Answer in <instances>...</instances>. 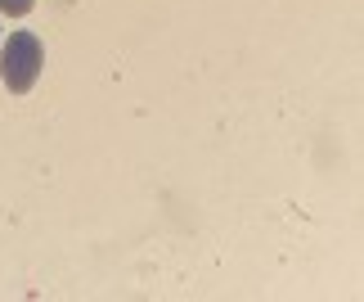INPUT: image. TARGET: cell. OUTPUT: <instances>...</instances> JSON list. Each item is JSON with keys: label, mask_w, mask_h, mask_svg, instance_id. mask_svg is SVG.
<instances>
[{"label": "cell", "mask_w": 364, "mask_h": 302, "mask_svg": "<svg viewBox=\"0 0 364 302\" xmlns=\"http://www.w3.org/2000/svg\"><path fill=\"white\" fill-rule=\"evenodd\" d=\"M41 63H46V50H41V41L32 32H14L5 41V50H0V77H5V86L14 95H27L36 86Z\"/></svg>", "instance_id": "obj_1"}, {"label": "cell", "mask_w": 364, "mask_h": 302, "mask_svg": "<svg viewBox=\"0 0 364 302\" xmlns=\"http://www.w3.org/2000/svg\"><path fill=\"white\" fill-rule=\"evenodd\" d=\"M0 14H9V19H23V14H32V0H0Z\"/></svg>", "instance_id": "obj_2"}]
</instances>
